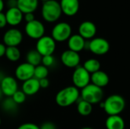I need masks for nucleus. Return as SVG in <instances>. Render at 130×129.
I'll use <instances>...</instances> for the list:
<instances>
[{
  "mask_svg": "<svg viewBox=\"0 0 130 129\" xmlns=\"http://www.w3.org/2000/svg\"><path fill=\"white\" fill-rule=\"evenodd\" d=\"M79 98V90L75 86H67L58 91L55 97V101L60 107H69L77 103Z\"/></svg>",
  "mask_w": 130,
  "mask_h": 129,
  "instance_id": "1",
  "label": "nucleus"
},
{
  "mask_svg": "<svg viewBox=\"0 0 130 129\" xmlns=\"http://www.w3.org/2000/svg\"><path fill=\"white\" fill-rule=\"evenodd\" d=\"M101 107L108 116L120 115L126 107L125 99L119 94L109 96L104 103H101Z\"/></svg>",
  "mask_w": 130,
  "mask_h": 129,
  "instance_id": "2",
  "label": "nucleus"
},
{
  "mask_svg": "<svg viewBox=\"0 0 130 129\" xmlns=\"http://www.w3.org/2000/svg\"><path fill=\"white\" fill-rule=\"evenodd\" d=\"M60 4L56 0H49L43 2L41 8V15L43 20L49 23L57 21L62 15Z\"/></svg>",
  "mask_w": 130,
  "mask_h": 129,
  "instance_id": "3",
  "label": "nucleus"
},
{
  "mask_svg": "<svg viewBox=\"0 0 130 129\" xmlns=\"http://www.w3.org/2000/svg\"><path fill=\"white\" fill-rule=\"evenodd\" d=\"M104 97L103 89L90 83L80 92V98L94 105L100 103Z\"/></svg>",
  "mask_w": 130,
  "mask_h": 129,
  "instance_id": "4",
  "label": "nucleus"
},
{
  "mask_svg": "<svg viewBox=\"0 0 130 129\" xmlns=\"http://www.w3.org/2000/svg\"><path fill=\"white\" fill-rule=\"evenodd\" d=\"M72 27L67 22H59L53 27L51 30L52 38L58 43L67 41L72 34Z\"/></svg>",
  "mask_w": 130,
  "mask_h": 129,
  "instance_id": "5",
  "label": "nucleus"
},
{
  "mask_svg": "<svg viewBox=\"0 0 130 129\" xmlns=\"http://www.w3.org/2000/svg\"><path fill=\"white\" fill-rule=\"evenodd\" d=\"M109 42L102 37H94L90 41H86L85 49L90 50L93 54L103 56L107 54L110 50Z\"/></svg>",
  "mask_w": 130,
  "mask_h": 129,
  "instance_id": "6",
  "label": "nucleus"
},
{
  "mask_svg": "<svg viewBox=\"0 0 130 129\" xmlns=\"http://www.w3.org/2000/svg\"><path fill=\"white\" fill-rule=\"evenodd\" d=\"M56 49V42L52 38L51 36L44 35L37 40L36 50L42 56L53 55Z\"/></svg>",
  "mask_w": 130,
  "mask_h": 129,
  "instance_id": "7",
  "label": "nucleus"
},
{
  "mask_svg": "<svg viewBox=\"0 0 130 129\" xmlns=\"http://www.w3.org/2000/svg\"><path fill=\"white\" fill-rule=\"evenodd\" d=\"M72 80L73 86L77 87L78 90H82L91 83V74H89L83 66L79 65L74 69Z\"/></svg>",
  "mask_w": 130,
  "mask_h": 129,
  "instance_id": "8",
  "label": "nucleus"
},
{
  "mask_svg": "<svg viewBox=\"0 0 130 129\" xmlns=\"http://www.w3.org/2000/svg\"><path fill=\"white\" fill-rule=\"evenodd\" d=\"M24 31L28 37L37 40L44 36L45 27L40 21L35 19L33 21L26 23V25L24 27Z\"/></svg>",
  "mask_w": 130,
  "mask_h": 129,
  "instance_id": "9",
  "label": "nucleus"
},
{
  "mask_svg": "<svg viewBox=\"0 0 130 129\" xmlns=\"http://www.w3.org/2000/svg\"><path fill=\"white\" fill-rule=\"evenodd\" d=\"M3 43L7 46L18 47L23 40V33L17 28H10L6 30L2 37Z\"/></svg>",
  "mask_w": 130,
  "mask_h": 129,
  "instance_id": "10",
  "label": "nucleus"
},
{
  "mask_svg": "<svg viewBox=\"0 0 130 129\" xmlns=\"http://www.w3.org/2000/svg\"><path fill=\"white\" fill-rule=\"evenodd\" d=\"M0 89L3 96L6 97H11L13 94L18 90V80L12 76H5L0 81Z\"/></svg>",
  "mask_w": 130,
  "mask_h": 129,
  "instance_id": "11",
  "label": "nucleus"
},
{
  "mask_svg": "<svg viewBox=\"0 0 130 129\" xmlns=\"http://www.w3.org/2000/svg\"><path fill=\"white\" fill-rule=\"evenodd\" d=\"M34 66L27 62L19 64L14 70L15 78L19 81H25L34 78Z\"/></svg>",
  "mask_w": 130,
  "mask_h": 129,
  "instance_id": "12",
  "label": "nucleus"
},
{
  "mask_svg": "<svg viewBox=\"0 0 130 129\" xmlns=\"http://www.w3.org/2000/svg\"><path fill=\"white\" fill-rule=\"evenodd\" d=\"M61 62L67 68H75L79 66L81 62V57L79 53L72 51L70 49L65 50L61 54Z\"/></svg>",
  "mask_w": 130,
  "mask_h": 129,
  "instance_id": "13",
  "label": "nucleus"
},
{
  "mask_svg": "<svg viewBox=\"0 0 130 129\" xmlns=\"http://www.w3.org/2000/svg\"><path fill=\"white\" fill-rule=\"evenodd\" d=\"M97 33V27L92 21H85L80 24L78 27V34L85 40H92Z\"/></svg>",
  "mask_w": 130,
  "mask_h": 129,
  "instance_id": "14",
  "label": "nucleus"
},
{
  "mask_svg": "<svg viewBox=\"0 0 130 129\" xmlns=\"http://www.w3.org/2000/svg\"><path fill=\"white\" fill-rule=\"evenodd\" d=\"M59 4L62 12L69 17L75 15L80 8L79 0H61Z\"/></svg>",
  "mask_w": 130,
  "mask_h": 129,
  "instance_id": "15",
  "label": "nucleus"
},
{
  "mask_svg": "<svg viewBox=\"0 0 130 129\" xmlns=\"http://www.w3.org/2000/svg\"><path fill=\"white\" fill-rule=\"evenodd\" d=\"M7 24L10 26L15 27L20 24L24 18V14L18 7L8 8L5 13Z\"/></svg>",
  "mask_w": 130,
  "mask_h": 129,
  "instance_id": "16",
  "label": "nucleus"
},
{
  "mask_svg": "<svg viewBox=\"0 0 130 129\" xmlns=\"http://www.w3.org/2000/svg\"><path fill=\"white\" fill-rule=\"evenodd\" d=\"M67 41H68L69 49L72 51L79 53L82 50L85 49V45L87 40H85L78 33L72 35Z\"/></svg>",
  "mask_w": 130,
  "mask_h": 129,
  "instance_id": "17",
  "label": "nucleus"
},
{
  "mask_svg": "<svg viewBox=\"0 0 130 129\" xmlns=\"http://www.w3.org/2000/svg\"><path fill=\"white\" fill-rule=\"evenodd\" d=\"M40 89L39 80L35 78H32L24 81L21 85V90L26 96H34L37 94Z\"/></svg>",
  "mask_w": 130,
  "mask_h": 129,
  "instance_id": "18",
  "label": "nucleus"
},
{
  "mask_svg": "<svg viewBox=\"0 0 130 129\" xmlns=\"http://www.w3.org/2000/svg\"><path fill=\"white\" fill-rule=\"evenodd\" d=\"M91 82L95 86L103 89V87H105L108 85L110 82V78L105 71L99 70L91 75Z\"/></svg>",
  "mask_w": 130,
  "mask_h": 129,
  "instance_id": "19",
  "label": "nucleus"
},
{
  "mask_svg": "<svg viewBox=\"0 0 130 129\" xmlns=\"http://www.w3.org/2000/svg\"><path fill=\"white\" fill-rule=\"evenodd\" d=\"M17 7L21 11L23 14L34 13L39 4V0H17Z\"/></svg>",
  "mask_w": 130,
  "mask_h": 129,
  "instance_id": "20",
  "label": "nucleus"
},
{
  "mask_svg": "<svg viewBox=\"0 0 130 129\" xmlns=\"http://www.w3.org/2000/svg\"><path fill=\"white\" fill-rule=\"evenodd\" d=\"M107 129H125V122L120 116H109L105 122Z\"/></svg>",
  "mask_w": 130,
  "mask_h": 129,
  "instance_id": "21",
  "label": "nucleus"
},
{
  "mask_svg": "<svg viewBox=\"0 0 130 129\" xmlns=\"http://www.w3.org/2000/svg\"><path fill=\"white\" fill-rule=\"evenodd\" d=\"M93 110V105L84 100H78L77 102V111L82 116H89Z\"/></svg>",
  "mask_w": 130,
  "mask_h": 129,
  "instance_id": "22",
  "label": "nucleus"
},
{
  "mask_svg": "<svg viewBox=\"0 0 130 129\" xmlns=\"http://www.w3.org/2000/svg\"><path fill=\"white\" fill-rule=\"evenodd\" d=\"M42 57L43 56L36 49H31L28 51L26 55V62L36 67L41 64Z\"/></svg>",
  "mask_w": 130,
  "mask_h": 129,
  "instance_id": "23",
  "label": "nucleus"
},
{
  "mask_svg": "<svg viewBox=\"0 0 130 129\" xmlns=\"http://www.w3.org/2000/svg\"><path fill=\"white\" fill-rule=\"evenodd\" d=\"M5 56L6 59L12 62H16L20 60L21 56V52L18 47L16 46H9L6 48V52Z\"/></svg>",
  "mask_w": 130,
  "mask_h": 129,
  "instance_id": "24",
  "label": "nucleus"
},
{
  "mask_svg": "<svg viewBox=\"0 0 130 129\" xmlns=\"http://www.w3.org/2000/svg\"><path fill=\"white\" fill-rule=\"evenodd\" d=\"M83 68L89 74L91 75V74L101 70V63L96 59H87L84 62Z\"/></svg>",
  "mask_w": 130,
  "mask_h": 129,
  "instance_id": "25",
  "label": "nucleus"
},
{
  "mask_svg": "<svg viewBox=\"0 0 130 129\" xmlns=\"http://www.w3.org/2000/svg\"><path fill=\"white\" fill-rule=\"evenodd\" d=\"M18 105L14 103L11 97H6L2 102V109L7 113H14L17 111Z\"/></svg>",
  "mask_w": 130,
  "mask_h": 129,
  "instance_id": "26",
  "label": "nucleus"
},
{
  "mask_svg": "<svg viewBox=\"0 0 130 129\" xmlns=\"http://www.w3.org/2000/svg\"><path fill=\"white\" fill-rule=\"evenodd\" d=\"M49 75V68L43 65L42 64L36 66L34 68V78L37 80H41L43 78H46Z\"/></svg>",
  "mask_w": 130,
  "mask_h": 129,
  "instance_id": "27",
  "label": "nucleus"
},
{
  "mask_svg": "<svg viewBox=\"0 0 130 129\" xmlns=\"http://www.w3.org/2000/svg\"><path fill=\"white\" fill-rule=\"evenodd\" d=\"M11 98L16 104L20 105V104H22L25 102L27 96L25 95V94L21 90H18V91H16L13 94Z\"/></svg>",
  "mask_w": 130,
  "mask_h": 129,
  "instance_id": "28",
  "label": "nucleus"
},
{
  "mask_svg": "<svg viewBox=\"0 0 130 129\" xmlns=\"http://www.w3.org/2000/svg\"><path fill=\"white\" fill-rule=\"evenodd\" d=\"M56 60H55V58L53 55H50V56H43L42 57V61H41V64L43 65H44L45 67L46 68H50V67H52L54 63H55Z\"/></svg>",
  "mask_w": 130,
  "mask_h": 129,
  "instance_id": "29",
  "label": "nucleus"
},
{
  "mask_svg": "<svg viewBox=\"0 0 130 129\" xmlns=\"http://www.w3.org/2000/svg\"><path fill=\"white\" fill-rule=\"evenodd\" d=\"M17 129H40V127L33 122H25L20 125Z\"/></svg>",
  "mask_w": 130,
  "mask_h": 129,
  "instance_id": "30",
  "label": "nucleus"
},
{
  "mask_svg": "<svg viewBox=\"0 0 130 129\" xmlns=\"http://www.w3.org/2000/svg\"><path fill=\"white\" fill-rule=\"evenodd\" d=\"M40 129H56V127L54 123L51 122H44L40 127Z\"/></svg>",
  "mask_w": 130,
  "mask_h": 129,
  "instance_id": "31",
  "label": "nucleus"
},
{
  "mask_svg": "<svg viewBox=\"0 0 130 129\" xmlns=\"http://www.w3.org/2000/svg\"><path fill=\"white\" fill-rule=\"evenodd\" d=\"M7 21H6V17L5 14L3 12H0V29L4 28L7 25Z\"/></svg>",
  "mask_w": 130,
  "mask_h": 129,
  "instance_id": "32",
  "label": "nucleus"
},
{
  "mask_svg": "<svg viewBox=\"0 0 130 129\" xmlns=\"http://www.w3.org/2000/svg\"><path fill=\"white\" fill-rule=\"evenodd\" d=\"M39 83H40V88H43V89H46L50 86V81L48 80L47 78L39 80Z\"/></svg>",
  "mask_w": 130,
  "mask_h": 129,
  "instance_id": "33",
  "label": "nucleus"
},
{
  "mask_svg": "<svg viewBox=\"0 0 130 129\" xmlns=\"http://www.w3.org/2000/svg\"><path fill=\"white\" fill-rule=\"evenodd\" d=\"M24 14V20H25V21L27 23L33 21L34 20H35L34 13H26V14Z\"/></svg>",
  "mask_w": 130,
  "mask_h": 129,
  "instance_id": "34",
  "label": "nucleus"
},
{
  "mask_svg": "<svg viewBox=\"0 0 130 129\" xmlns=\"http://www.w3.org/2000/svg\"><path fill=\"white\" fill-rule=\"evenodd\" d=\"M6 48H7V46L3 43H0V58L5 56V52H6Z\"/></svg>",
  "mask_w": 130,
  "mask_h": 129,
  "instance_id": "35",
  "label": "nucleus"
},
{
  "mask_svg": "<svg viewBox=\"0 0 130 129\" xmlns=\"http://www.w3.org/2000/svg\"><path fill=\"white\" fill-rule=\"evenodd\" d=\"M17 5H18L17 0H8L7 1V5H8V8H15V7H17Z\"/></svg>",
  "mask_w": 130,
  "mask_h": 129,
  "instance_id": "36",
  "label": "nucleus"
},
{
  "mask_svg": "<svg viewBox=\"0 0 130 129\" xmlns=\"http://www.w3.org/2000/svg\"><path fill=\"white\" fill-rule=\"evenodd\" d=\"M4 6H5V3L3 0H0V12H2L3 9H4Z\"/></svg>",
  "mask_w": 130,
  "mask_h": 129,
  "instance_id": "37",
  "label": "nucleus"
},
{
  "mask_svg": "<svg viewBox=\"0 0 130 129\" xmlns=\"http://www.w3.org/2000/svg\"><path fill=\"white\" fill-rule=\"evenodd\" d=\"M2 97H3V94H2V90L0 89V100L2 99Z\"/></svg>",
  "mask_w": 130,
  "mask_h": 129,
  "instance_id": "38",
  "label": "nucleus"
},
{
  "mask_svg": "<svg viewBox=\"0 0 130 129\" xmlns=\"http://www.w3.org/2000/svg\"><path fill=\"white\" fill-rule=\"evenodd\" d=\"M81 129H93L92 128H91V127H84V128H82Z\"/></svg>",
  "mask_w": 130,
  "mask_h": 129,
  "instance_id": "39",
  "label": "nucleus"
},
{
  "mask_svg": "<svg viewBox=\"0 0 130 129\" xmlns=\"http://www.w3.org/2000/svg\"><path fill=\"white\" fill-rule=\"evenodd\" d=\"M40 1H42L43 2H47V1H49V0H40Z\"/></svg>",
  "mask_w": 130,
  "mask_h": 129,
  "instance_id": "40",
  "label": "nucleus"
},
{
  "mask_svg": "<svg viewBox=\"0 0 130 129\" xmlns=\"http://www.w3.org/2000/svg\"><path fill=\"white\" fill-rule=\"evenodd\" d=\"M1 125H2V119H1V117H0V126H1Z\"/></svg>",
  "mask_w": 130,
  "mask_h": 129,
  "instance_id": "41",
  "label": "nucleus"
}]
</instances>
